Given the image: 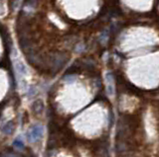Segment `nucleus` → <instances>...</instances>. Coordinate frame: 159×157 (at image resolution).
<instances>
[{"label": "nucleus", "mask_w": 159, "mask_h": 157, "mask_svg": "<svg viewBox=\"0 0 159 157\" xmlns=\"http://www.w3.org/2000/svg\"><path fill=\"white\" fill-rule=\"evenodd\" d=\"M44 134V128L41 125H34L30 128V131L27 134L28 140L30 142H37L43 137Z\"/></svg>", "instance_id": "obj_2"}, {"label": "nucleus", "mask_w": 159, "mask_h": 157, "mask_svg": "<svg viewBox=\"0 0 159 157\" xmlns=\"http://www.w3.org/2000/svg\"><path fill=\"white\" fill-rule=\"evenodd\" d=\"M14 129H15V124H14V122H13V121H9V122H6L4 125H3L2 131H3V134H4L10 135V134H13Z\"/></svg>", "instance_id": "obj_4"}, {"label": "nucleus", "mask_w": 159, "mask_h": 157, "mask_svg": "<svg viewBox=\"0 0 159 157\" xmlns=\"http://www.w3.org/2000/svg\"><path fill=\"white\" fill-rule=\"evenodd\" d=\"M13 146L16 147L17 149H23L24 148V143L20 140V139H16V140L13 142Z\"/></svg>", "instance_id": "obj_5"}, {"label": "nucleus", "mask_w": 159, "mask_h": 157, "mask_svg": "<svg viewBox=\"0 0 159 157\" xmlns=\"http://www.w3.org/2000/svg\"><path fill=\"white\" fill-rule=\"evenodd\" d=\"M44 110V103L42 100H36L32 104V112L35 116H40Z\"/></svg>", "instance_id": "obj_3"}, {"label": "nucleus", "mask_w": 159, "mask_h": 157, "mask_svg": "<svg viewBox=\"0 0 159 157\" xmlns=\"http://www.w3.org/2000/svg\"><path fill=\"white\" fill-rule=\"evenodd\" d=\"M68 57L65 53H57L50 57V70L55 74L62 68L67 62Z\"/></svg>", "instance_id": "obj_1"}, {"label": "nucleus", "mask_w": 159, "mask_h": 157, "mask_svg": "<svg viewBox=\"0 0 159 157\" xmlns=\"http://www.w3.org/2000/svg\"><path fill=\"white\" fill-rule=\"evenodd\" d=\"M17 69H18V71L21 74H25L26 73V69H25V66L23 65V64L21 62H19L18 64H17Z\"/></svg>", "instance_id": "obj_6"}, {"label": "nucleus", "mask_w": 159, "mask_h": 157, "mask_svg": "<svg viewBox=\"0 0 159 157\" xmlns=\"http://www.w3.org/2000/svg\"><path fill=\"white\" fill-rule=\"evenodd\" d=\"M2 157H21L18 154H15V153H13L12 151H9L7 153H3Z\"/></svg>", "instance_id": "obj_7"}]
</instances>
